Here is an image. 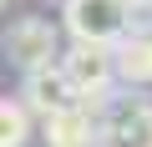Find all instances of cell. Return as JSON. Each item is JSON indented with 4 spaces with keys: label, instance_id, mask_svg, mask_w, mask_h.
<instances>
[{
    "label": "cell",
    "instance_id": "6da1fadb",
    "mask_svg": "<svg viewBox=\"0 0 152 147\" xmlns=\"http://www.w3.org/2000/svg\"><path fill=\"white\" fill-rule=\"evenodd\" d=\"M96 147H152V102L137 91H112L96 107Z\"/></svg>",
    "mask_w": 152,
    "mask_h": 147
},
{
    "label": "cell",
    "instance_id": "7a4b0ae2",
    "mask_svg": "<svg viewBox=\"0 0 152 147\" xmlns=\"http://www.w3.org/2000/svg\"><path fill=\"white\" fill-rule=\"evenodd\" d=\"M61 26L76 46H117L127 36V0H66Z\"/></svg>",
    "mask_w": 152,
    "mask_h": 147
},
{
    "label": "cell",
    "instance_id": "3957f363",
    "mask_svg": "<svg viewBox=\"0 0 152 147\" xmlns=\"http://www.w3.org/2000/svg\"><path fill=\"white\" fill-rule=\"evenodd\" d=\"M61 66V76L76 86V97H81V107L96 117V107L117 91V71H112V51L107 46H76L71 41V51L56 61Z\"/></svg>",
    "mask_w": 152,
    "mask_h": 147
},
{
    "label": "cell",
    "instance_id": "277c9868",
    "mask_svg": "<svg viewBox=\"0 0 152 147\" xmlns=\"http://www.w3.org/2000/svg\"><path fill=\"white\" fill-rule=\"evenodd\" d=\"M5 56H10V66H20V71L56 66V56H61V31H56L46 15H26V20H15V26L5 31Z\"/></svg>",
    "mask_w": 152,
    "mask_h": 147
},
{
    "label": "cell",
    "instance_id": "5b68a950",
    "mask_svg": "<svg viewBox=\"0 0 152 147\" xmlns=\"http://www.w3.org/2000/svg\"><path fill=\"white\" fill-rule=\"evenodd\" d=\"M20 107L31 117H51V112H66V107H81V97H76V86L61 76V66H41V71H26Z\"/></svg>",
    "mask_w": 152,
    "mask_h": 147
},
{
    "label": "cell",
    "instance_id": "8992f818",
    "mask_svg": "<svg viewBox=\"0 0 152 147\" xmlns=\"http://www.w3.org/2000/svg\"><path fill=\"white\" fill-rule=\"evenodd\" d=\"M112 71H117V86H152V31L122 36L112 46Z\"/></svg>",
    "mask_w": 152,
    "mask_h": 147
},
{
    "label": "cell",
    "instance_id": "52a82bcc",
    "mask_svg": "<svg viewBox=\"0 0 152 147\" xmlns=\"http://www.w3.org/2000/svg\"><path fill=\"white\" fill-rule=\"evenodd\" d=\"M26 137H31V112L0 97V147H26Z\"/></svg>",
    "mask_w": 152,
    "mask_h": 147
},
{
    "label": "cell",
    "instance_id": "ba28073f",
    "mask_svg": "<svg viewBox=\"0 0 152 147\" xmlns=\"http://www.w3.org/2000/svg\"><path fill=\"white\" fill-rule=\"evenodd\" d=\"M66 147H96V132H91V137H76V142H66Z\"/></svg>",
    "mask_w": 152,
    "mask_h": 147
},
{
    "label": "cell",
    "instance_id": "9c48e42d",
    "mask_svg": "<svg viewBox=\"0 0 152 147\" xmlns=\"http://www.w3.org/2000/svg\"><path fill=\"white\" fill-rule=\"evenodd\" d=\"M0 10H5V0H0Z\"/></svg>",
    "mask_w": 152,
    "mask_h": 147
}]
</instances>
